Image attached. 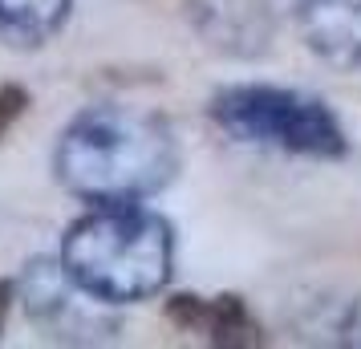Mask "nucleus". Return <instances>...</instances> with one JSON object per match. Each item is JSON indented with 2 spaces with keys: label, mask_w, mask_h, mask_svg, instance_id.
Listing matches in <instances>:
<instances>
[{
  "label": "nucleus",
  "mask_w": 361,
  "mask_h": 349,
  "mask_svg": "<svg viewBox=\"0 0 361 349\" xmlns=\"http://www.w3.org/2000/svg\"><path fill=\"white\" fill-rule=\"evenodd\" d=\"M53 171L85 203H138L175 179L179 142L150 110L90 106L61 130Z\"/></svg>",
  "instance_id": "1"
},
{
  "label": "nucleus",
  "mask_w": 361,
  "mask_h": 349,
  "mask_svg": "<svg viewBox=\"0 0 361 349\" xmlns=\"http://www.w3.org/2000/svg\"><path fill=\"white\" fill-rule=\"evenodd\" d=\"M73 0H0V41L13 49H41L66 29Z\"/></svg>",
  "instance_id": "8"
},
{
  "label": "nucleus",
  "mask_w": 361,
  "mask_h": 349,
  "mask_svg": "<svg viewBox=\"0 0 361 349\" xmlns=\"http://www.w3.org/2000/svg\"><path fill=\"white\" fill-rule=\"evenodd\" d=\"M268 0H187V20L203 45L224 57H256L272 41Z\"/></svg>",
  "instance_id": "6"
},
{
  "label": "nucleus",
  "mask_w": 361,
  "mask_h": 349,
  "mask_svg": "<svg viewBox=\"0 0 361 349\" xmlns=\"http://www.w3.org/2000/svg\"><path fill=\"white\" fill-rule=\"evenodd\" d=\"M17 305L41 329V337L57 345H102L122 329L114 305L90 293L61 256H37L33 264H25L17 276Z\"/></svg>",
  "instance_id": "4"
},
{
  "label": "nucleus",
  "mask_w": 361,
  "mask_h": 349,
  "mask_svg": "<svg viewBox=\"0 0 361 349\" xmlns=\"http://www.w3.org/2000/svg\"><path fill=\"white\" fill-rule=\"evenodd\" d=\"M166 317L191 333H207L212 345L224 349H247L260 345L264 333L256 325V317L247 313L244 297L224 293V297H195V293H179L166 300Z\"/></svg>",
  "instance_id": "7"
},
{
  "label": "nucleus",
  "mask_w": 361,
  "mask_h": 349,
  "mask_svg": "<svg viewBox=\"0 0 361 349\" xmlns=\"http://www.w3.org/2000/svg\"><path fill=\"white\" fill-rule=\"evenodd\" d=\"M25 110H29V90L17 85V82L0 85V142H4V134L25 118Z\"/></svg>",
  "instance_id": "9"
},
{
  "label": "nucleus",
  "mask_w": 361,
  "mask_h": 349,
  "mask_svg": "<svg viewBox=\"0 0 361 349\" xmlns=\"http://www.w3.org/2000/svg\"><path fill=\"white\" fill-rule=\"evenodd\" d=\"M212 118L235 142L305 159H341L349 150L337 114L321 98L284 85H224L212 98Z\"/></svg>",
  "instance_id": "3"
},
{
  "label": "nucleus",
  "mask_w": 361,
  "mask_h": 349,
  "mask_svg": "<svg viewBox=\"0 0 361 349\" xmlns=\"http://www.w3.org/2000/svg\"><path fill=\"white\" fill-rule=\"evenodd\" d=\"M17 305V281H0V329H4V317Z\"/></svg>",
  "instance_id": "11"
},
{
  "label": "nucleus",
  "mask_w": 361,
  "mask_h": 349,
  "mask_svg": "<svg viewBox=\"0 0 361 349\" xmlns=\"http://www.w3.org/2000/svg\"><path fill=\"white\" fill-rule=\"evenodd\" d=\"M341 341L345 345H357L361 349V297L349 305V313L341 317Z\"/></svg>",
  "instance_id": "10"
},
{
  "label": "nucleus",
  "mask_w": 361,
  "mask_h": 349,
  "mask_svg": "<svg viewBox=\"0 0 361 349\" xmlns=\"http://www.w3.org/2000/svg\"><path fill=\"white\" fill-rule=\"evenodd\" d=\"M288 13L312 57L333 69H361V0H268Z\"/></svg>",
  "instance_id": "5"
},
{
  "label": "nucleus",
  "mask_w": 361,
  "mask_h": 349,
  "mask_svg": "<svg viewBox=\"0 0 361 349\" xmlns=\"http://www.w3.org/2000/svg\"><path fill=\"white\" fill-rule=\"evenodd\" d=\"M61 260L110 305L159 297L175 268V235L159 212L138 203H94L61 240Z\"/></svg>",
  "instance_id": "2"
}]
</instances>
